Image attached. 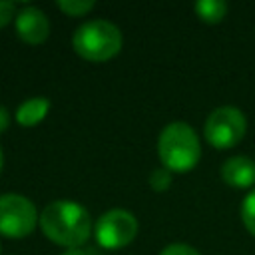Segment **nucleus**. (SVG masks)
Segmentation results:
<instances>
[{
    "instance_id": "nucleus-1",
    "label": "nucleus",
    "mask_w": 255,
    "mask_h": 255,
    "mask_svg": "<svg viewBox=\"0 0 255 255\" xmlns=\"http://www.w3.org/2000/svg\"><path fill=\"white\" fill-rule=\"evenodd\" d=\"M40 227L52 243L76 249L88 241L92 231V219L80 203L60 199L48 203L42 209Z\"/></svg>"
},
{
    "instance_id": "nucleus-2",
    "label": "nucleus",
    "mask_w": 255,
    "mask_h": 255,
    "mask_svg": "<svg viewBox=\"0 0 255 255\" xmlns=\"http://www.w3.org/2000/svg\"><path fill=\"white\" fill-rule=\"evenodd\" d=\"M157 153L165 169L185 173L193 169L201 157L199 137L185 122L167 124L159 133Z\"/></svg>"
},
{
    "instance_id": "nucleus-3",
    "label": "nucleus",
    "mask_w": 255,
    "mask_h": 255,
    "mask_svg": "<svg viewBox=\"0 0 255 255\" xmlns=\"http://www.w3.org/2000/svg\"><path fill=\"white\" fill-rule=\"evenodd\" d=\"M122 32L108 20H90L82 24L74 36L72 46L76 54L88 62H108L122 50Z\"/></svg>"
},
{
    "instance_id": "nucleus-4",
    "label": "nucleus",
    "mask_w": 255,
    "mask_h": 255,
    "mask_svg": "<svg viewBox=\"0 0 255 255\" xmlns=\"http://www.w3.org/2000/svg\"><path fill=\"white\" fill-rule=\"evenodd\" d=\"M247 131V120L235 106H221L209 114L203 126L207 143L217 149H229L237 145Z\"/></svg>"
},
{
    "instance_id": "nucleus-5",
    "label": "nucleus",
    "mask_w": 255,
    "mask_h": 255,
    "mask_svg": "<svg viewBox=\"0 0 255 255\" xmlns=\"http://www.w3.org/2000/svg\"><path fill=\"white\" fill-rule=\"evenodd\" d=\"M38 225V211L30 199L18 193L0 195V235L22 239Z\"/></svg>"
},
{
    "instance_id": "nucleus-6",
    "label": "nucleus",
    "mask_w": 255,
    "mask_h": 255,
    "mask_svg": "<svg viewBox=\"0 0 255 255\" xmlns=\"http://www.w3.org/2000/svg\"><path fill=\"white\" fill-rule=\"evenodd\" d=\"M137 235V219L126 209H110L96 223V239L104 249L129 245Z\"/></svg>"
},
{
    "instance_id": "nucleus-7",
    "label": "nucleus",
    "mask_w": 255,
    "mask_h": 255,
    "mask_svg": "<svg viewBox=\"0 0 255 255\" xmlns=\"http://www.w3.org/2000/svg\"><path fill=\"white\" fill-rule=\"evenodd\" d=\"M16 32L22 42L36 46V44L46 42V38L50 34V22L40 8L28 6V8L20 10L16 16Z\"/></svg>"
},
{
    "instance_id": "nucleus-8",
    "label": "nucleus",
    "mask_w": 255,
    "mask_h": 255,
    "mask_svg": "<svg viewBox=\"0 0 255 255\" xmlns=\"http://www.w3.org/2000/svg\"><path fill=\"white\" fill-rule=\"evenodd\" d=\"M221 177L227 185L247 189L255 185V161L245 155H235L221 165Z\"/></svg>"
},
{
    "instance_id": "nucleus-9",
    "label": "nucleus",
    "mask_w": 255,
    "mask_h": 255,
    "mask_svg": "<svg viewBox=\"0 0 255 255\" xmlns=\"http://www.w3.org/2000/svg\"><path fill=\"white\" fill-rule=\"evenodd\" d=\"M50 112V100L48 98H32V100H26L24 104L18 106L16 110V122L24 128H32L36 124H40Z\"/></svg>"
},
{
    "instance_id": "nucleus-10",
    "label": "nucleus",
    "mask_w": 255,
    "mask_h": 255,
    "mask_svg": "<svg viewBox=\"0 0 255 255\" xmlns=\"http://www.w3.org/2000/svg\"><path fill=\"white\" fill-rule=\"evenodd\" d=\"M195 14L207 24H217L227 14V4L223 0H199L195 2Z\"/></svg>"
},
{
    "instance_id": "nucleus-11",
    "label": "nucleus",
    "mask_w": 255,
    "mask_h": 255,
    "mask_svg": "<svg viewBox=\"0 0 255 255\" xmlns=\"http://www.w3.org/2000/svg\"><path fill=\"white\" fill-rule=\"evenodd\" d=\"M241 219H243L245 229L255 237V187L243 197V203H241Z\"/></svg>"
},
{
    "instance_id": "nucleus-12",
    "label": "nucleus",
    "mask_w": 255,
    "mask_h": 255,
    "mask_svg": "<svg viewBox=\"0 0 255 255\" xmlns=\"http://www.w3.org/2000/svg\"><path fill=\"white\" fill-rule=\"evenodd\" d=\"M96 4L92 0H60L58 2V8L66 14V16H84L88 14Z\"/></svg>"
},
{
    "instance_id": "nucleus-13",
    "label": "nucleus",
    "mask_w": 255,
    "mask_h": 255,
    "mask_svg": "<svg viewBox=\"0 0 255 255\" xmlns=\"http://www.w3.org/2000/svg\"><path fill=\"white\" fill-rule=\"evenodd\" d=\"M149 185H151V189L157 191V193L165 191V189L171 185V171L165 169V167L151 171V175H149Z\"/></svg>"
},
{
    "instance_id": "nucleus-14",
    "label": "nucleus",
    "mask_w": 255,
    "mask_h": 255,
    "mask_svg": "<svg viewBox=\"0 0 255 255\" xmlns=\"http://www.w3.org/2000/svg\"><path fill=\"white\" fill-rule=\"evenodd\" d=\"M159 255H199V251H195L193 247L183 245V243H171L165 249H161Z\"/></svg>"
},
{
    "instance_id": "nucleus-15",
    "label": "nucleus",
    "mask_w": 255,
    "mask_h": 255,
    "mask_svg": "<svg viewBox=\"0 0 255 255\" xmlns=\"http://www.w3.org/2000/svg\"><path fill=\"white\" fill-rule=\"evenodd\" d=\"M14 10H16L14 2H0V28H4L12 20Z\"/></svg>"
},
{
    "instance_id": "nucleus-16",
    "label": "nucleus",
    "mask_w": 255,
    "mask_h": 255,
    "mask_svg": "<svg viewBox=\"0 0 255 255\" xmlns=\"http://www.w3.org/2000/svg\"><path fill=\"white\" fill-rule=\"evenodd\" d=\"M10 126V116H8V110L4 106H0V133L6 131V128Z\"/></svg>"
},
{
    "instance_id": "nucleus-17",
    "label": "nucleus",
    "mask_w": 255,
    "mask_h": 255,
    "mask_svg": "<svg viewBox=\"0 0 255 255\" xmlns=\"http://www.w3.org/2000/svg\"><path fill=\"white\" fill-rule=\"evenodd\" d=\"M62 255H96V253H94V251H86V249L76 247V249H68V251L62 253Z\"/></svg>"
},
{
    "instance_id": "nucleus-18",
    "label": "nucleus",
    "mask_w": 255,
    "mask_h": 255,
    "mask_svg": "<svg viewBox=\"0 0 255 255\" xmlns=\"http://www.w3.org/2000/svg\"><path fill=\"white\" fill-rule=\"evenodd\" d=\"M2 163H4V157H2V149H0V171H2Z\"/></svg>"
},
{
    "instance_id": "nucleus-19",
    "label": "nucleus",
    "mask_w": 255,
    "mask_h": 255,
    "mask_svg": "<svg viewBox=\"0 0 255 255\" xmlns=\"http://www.w3.org/2000/svg\"><path fill=\"white\" fill-rule=\"evenodd\" d=\"M0 255H2V245H0Z\"/></svg>"
}]
</instances>
